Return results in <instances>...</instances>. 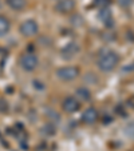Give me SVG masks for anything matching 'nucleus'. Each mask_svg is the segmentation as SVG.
Here are the masks:
<instances>
[{
    "instance_id": "obj_11",
    "label": "nucleus",
    "mask_w": 134,
    "mask_h": 151,
    "mask_svg": "<svg viewBox=\"0 0 134 151\" xmlns=\"http://www.w3.org/2000/svg\"><path fill=\"white\" fill-rule=\"evenodd\" d=\"M7 4L14 11H22V9L26 8L27 0H7Z\"/></svg>"
},
{
    "instance_id": "obj_15",
    "label": "nucleus",
    "mask_w": 134,
    "mask_h": 151,
    "mask_svg": "<svg viewBox=\"0 0 134 151\" xmlns=\"http://www.w3.org/2000/svg\"><path fill=\"white\" fill-rule=\"evenodd\" d=\"M110 3H111V0H95V4L99 8H107Z\"/></svg>"
},
{
    "instance_id": "obj_17",
    "label": "nucleus",
    "mask_w": 134,
    "mask_h": 151,
    "mask_svg": "<svg viewBox=\"0 0 134 151\" xmlns=\"http://www.w3.org/2000/svg\"><path fill=\"white\" fill-rule=\"evenodd\" d=\"M133 71H134V64H133Z\"/></svg>"
},
{
    "instance_id": "obj_13",
    "label": "nucleus",
    "mask_w": 134,
    "mask_h": 151,
    "mask_svg": "<svg viewBox=\"0 0 134 151\" xmlns=\"http://www.w3.org/2000/svg\"><path fill=\"white\" fill-rule=\"evenodd\" d=\"M70 22H71V24L75 26V27L83 26V17L80 16V15H72L71 19H70Z\"/></svg>"
},
{
    "instance_id": "obj_9",
    "label": "nucleus",
    "mask_w": 134,
    "mask_h": 151,
    "mask_svg": "<svg viewBox=\"0 0 134 151\" xmlns=\"http://www.w3.org/2000/svg\"><path fill=\"white\" fill-rule=\"evenodd\" d=\"M98 17L103 22L106 27H113L114 26V19H113V14L109 8H101L99 14H98Z\"/></svg>"
},
{
    "instance_id": "obj_6",
    "label": "nucleus",
    "mask_w": 134,
    "mask_h": 151,
    "mask_svg": "<svg viewBox=\"0 0 134 151\" xmlns=\"http://www.w3.org/2000/svg\"><path fill=\"white\" fill-rule=\"evenodd\" d=\"M75 6V0H59L56 4H55V9L56 12H60V14H69V12L74 11Z\"/></svg>"
},
{
    "instance_id": "obj_8",
    "label": "nucleus",
    "mask_w": 134,
    "mask_h": 151,
    "mask_svg": "<svg viewBox=\"0 0 134 151\" xmlns=\"http://www.w3.org/2000/svg\"><path fill=\"white\" fill-rule=\"evenodd\" d=\"M78 52H79V46H78L75 42H71L62 50V58L66 60H69V59H71V58H74Z\"/></svg>"
},
{
    "instance_id": "obj_2",
    "label": "nucleus",
    "mask_w": 134,
    "mask_h": 151,
    "mask_svg": "<svg viewBox=\"0 0 134 151\" xmlns=\"http://www.w3.org/2000/svg\"><path fill=\"white\" fill-rule=\"evenodd\" d=\"M56 78L63 82H71V80L77 79L79 76V70L74 66H67V67H62V68L56 70Z\"/></svg>"
},
{
    "instance_id": "obj_16",
    "label": "nucleus",
    "mask_w": 134,
    "mask_h": 151,
    "mask_svg": "<svg viewBox=\"0 0 134 151\" xmlns=\"http://www.w3.org/2000/svg\"><path fill=\"white\" fill-rule=\"evenodd\" d=\"M117 1L121 7H123V8H127V7H130L131 4L134 3V0H117Z\"/></svg>"
},
{
    "instance_id": "obj_3",
    "label": "nucleus",
    "mask_w": 134,
    "mask_h": 151,
    "mask_svg": "<svg viewBox=\"0 0 134 151\" xmlns=\"http://www.w3.org/2000/svg\"><path fill=\"white\" fill-rule=\"evenodd\" d=\"M20 67L24 70V71H34L35 68L38 67V64H39V60H38L36 55L35 54H31V52H26V54H23L22 56H20Z\"/></svg>"
},
{
    "instance_id": "obj_12",
    "label": "nucleus",
    "mask_w": 134,
    "mask_h": 151,
    "mask_svg": "<svg viewBox=\"0 0 134 151\" xmlns=\"http://www.w3.org/2000/svg\"><path fill=\"white\" fill-rule=\"evenodd\" d=\"M77 96L80 98L83 102H87V100L91 99V92L87 87H80V88L77 90Z\"/></svg>"
},
{
    "instance_id": "obj_5",
    "label": "nucleus",
    "mask_w": 134,
    "mask_h": 151,
    "mask_svg": "<svg viewBox=\"0 0 134 151\" xmlns=\"http://www.w3.org/2000/svg\"><path fill=\"white\" fill-rule=\"evenodd\" d=\"M62 107H63V110H64L66 112H69V114H74V112H77L78 110H79L80 104H79V102H78L77 98L67 96L64 100H63Z\"/></svg>"
},
{
    "instance_id": "obj_4",
    "label": "nucleus",
    "mask_w": 134,
    "mask_h": 151,
    "mask_svg": "<svg viewBox=\"0 0 134 151\" xmlns=\"http://www.w3.org/2000/svg\"><path fill=\"white\" fill-rule=\"evenodd\" d=\"M20 34L23 36H27V37H31V36H35L39 31V26L35 20L32 19H28V20H24L23 23L20 24V28H19Z\"/></svg>"
},
{
    "instance_id": "obj_14",
    "label": "nucleus",
    "mask_w": 134,
    "mask_h": 151,
    "mask_svg": "<svg viewBox=\"0 0 134 151\" xmlns=\"http://www.w3.org/2000/svg\"><path fill=\"white\" fill-rule=\"evenodd\" d=\"M125 132H126V135H127V137H130V138H133V139H134V122L129 123V124L126 126Z\"/></svg>"
},
{
    "instance_id": "obj_7",
    "label": "nucleus",
    "mask_w": 134,
    "mask_h": 151,
    "mask_svg": "<svg viewBox=\"0 0 134 151\" xmlns=\"http://www.w3.org/2000/svg\"><path fill=\"white\" fill-rule=\"evenodd\" d=\"M98 120V111L94 107H88L82 114V122L86 124H94Z\"/></svg>"
},
{
    "instance_id": "obj_10",
    "label": "nucleus",
    "mask_w": 134,
    "mask_h": 151,
    "mask_svg": "<svg viewBox=\"0 0 134 151\" xmlns=\"http://www.w3.org/2000/svg\"><path fill=\"white\" fill-rule=\"evenodd\" d=\"M9 29H11V23H9V20L7 19L6 16L0 15V37L6 36V35L9 32Z\"/></svg>"
},
{
    "instance_id": "obj_1",
    "label": "nucleus",
    "mask_w": 134,
    "mask_h": 151,
    "mask_svg": "<svg viewBox=\"0 0 134 151\" xmlns=\"http://www.w3.org/2000/svg\"><path fill=\"white\" fill-rule=\"evenodd\" d=\"M120 63V56H118L117 52L114 51H103L102 54L99 55L97 60L98 68L103 72H110L117 67V64Z\"/></svg>"
}]
</instances>
